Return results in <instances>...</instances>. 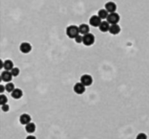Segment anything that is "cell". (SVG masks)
Listing matches in <instances>:
<instances>
[{"label": "cell", "instance_id": "19", "mask_svg": "<svg viewBox=\"0 0 149 139\" xmlns=\"http://www.w3.org/2000/svg\"><path fill=\"white\" fill-rule=\"evenodd\" d=\"M7 101H8V98L5 95L2 94L1 96H0V104L1 105H5L7 104Z\"/></svg>", "mask_w": 149, "mask_h": 139}, {"label": "cell", "instance_id": "1", "mask_svg": "<svg viewBox=\"0 0 149 139\" xmlns=\"http://www.w3.org/2000/svg\"><path fill=\"white\" fill-rule=\"evenodd\" d=\"M66 35L68 37L70 38H74L79 35V26H76V25H69L67 28H66Z\"/></svg>", "mask_w": 149, "mask_h": 139}, {"label": "cell", "instance_id": "14", "mask_svg": "<svg viewBox=\"0 0 149 139\" xmlns=\"http://www.w3.org/2000/svg\"><path fill=\"white\" fill-rule=\"evenodd\" d=\"M109 32L112 35H117L120 32V27L119 25H111L110 29H109Z\"/></svg>", "mask_w": 149, "mask_h": 139}, {"label": "cell", "instance_id": "10", "mask_svg": "<svg viewBox=\"0 0 149 139\" xmlns=\"http://www.w3.org/2000/svg\"><path fill=\"white\" fill-rule=\"evenodd\" d=\"M12 78H13L12 74L11 73V72H8V71H5V72H3L2 74H1L2 81L6 82V83H11Z\"/></svg>", "mask_w": 149, "mask_h": 139}, {"label": "cell", "instance_id": "22", "mask_svg": "<svg viewBox=\"0 0 149 139\" xmlns=\"http://www.w3.org/2000/svg\"><path fill=\"white\" fill-rule=\"evenodd\" d=\"M75 42L77 43H83V36L81 35H79L75 37Z\"/></svg>", "mask_w": 149, "mask_h": 139}, {"label": "cell", "instance_id": "24", "mask_svg": "<svg viewBox=\"0 0 149 139\" xmlns=\"http://www.w3.org/2000/svg\"><path fill=\"white\" fill-rule=\"evenodd\" d=\"M5 90H6V89L4 85H0V92H1V93H3V92L5 91Z\"/></svg>", "mask_w": 149, "mask_h": 139}, {"label": "cell", "instance_id": "4", "mask_svg": "<svg viewBox=\"0 0 149 139\" xmlns=\"http://www.w3.org/2000/svg\"><path fill=\"white\" fill-rule=\"evenodd\" d=\"M101 22H102L101 18L98 15H93L89 19V23H90L91 26H93V27H99Z\"/></svg>", "mask_w": 149, "mask_h": 139}, {"label": "cell", "instance_id": "20", "mask_svg": "<svg viewBox=\"0 0 149 139\" xmlns=\"http://www.w3.org/2000/svg\"><path fill=\"white\" fill-rule=\"evenodd\" d=\"M19 72H20L19 69L17 68V67H14V68L11 70V73L12 74L13 77H17V76L19 75Z\"/></svg>", "mask_w": 149, "mask_h": 139}, {"label": "cell", "instance_id": "18", "mask_svg": "<svg viewBox=\"0 0 149 139\" xmlns=\"http://www.w3.org/2000/svg\"><path fill=\"white\" fill-rule=\"evenodd\" d=\"M5 89L8 92H11H11L15 90V85L12 83H7V84L5 85Z\"/></svg>", "mask_w": 149, "mask_h": 139}, {"label": "cell", "instance_id": "16", "mask_svg": "<svg viewBox=\"0 0 149 139\" xmlns=\"http://www.w3.org/2000/svg\"><path fill=\"white\" fill-rule=\"evenodd\" d=\"M108 15H109V12L106 11L105 9H100L98 11V16L101 18V20L102 19H106V18H107V17H108Z\"/></svg>", "mask_w": 149, "mask_h": 139}, {"label": "cell", "instance_id": "25", "mask_svg": "<svg viewBox=\"0 0 149 139\" xmlns=\"http://www.w3.org/2000/svg\"><path fill=\"white\" fill-rule=\"evenodd\" d=\"M26 139H37V138H36V136H32V135H30V136H28Z\"/></svg>", "mask_w": 149, "mask_h": 139}, {"label": "cell", "instance_id": "6", "mask_svg": "<svg viewBox=\"0 0 149 139\" xmlns=\"http://www.w3.org/2000/svg\"><path fill=\"white\" fill-rule=\"evenodd\" d=\"M73 90H74V92L76 94L81 95V94L84 93L85 91H86V86L81 83H77V84H75V85L73 87Z\"/></svg>", "mask_w": 149, "mask_h": 139}, {"label": "cell", "instance_id": "8", "mask_svg": "<svg viewBox=\"0 0 149 139\" xmlns=\"http://www.w3.org/2000/svg\"><path fill=\"white\" fill-rule=\"evenodd\" d=\"M32 118H31V116L25 113V114H22L20 116V118H19V122L21 124H23V125H27L28 124L32 123Z\"/></svg>", "mask_w": 149, "mask_h": 139}, {"label": "cell", "instance_id": "9", "mask_svg": "<svg viewBox=\"0 0 149 139\" xmlns=\"http://www.w3.org/2000/svg\"><path fill=\"white\" fill-rule=\"evenodd\" d=\"M105 9L109 13H113L117 10V5H116V4L114 2L109 1V2H107L105 5Z\"/></svg>", "mask_w": 149, "mask_h": 139}, {"label": "cell", "instance_id": "5", "mask_svg": "<svg viewBox=\"0 0 149 139\" xmlns=\"http://www.w3.org/2000/svg\"><path fill=\"white\" fill-rule=\"evenodd\" d=\"M80 83L83 84L85 86H90L93 84V78L92 76L88 75V74H85L83 76H81L80 78Z\"/></svg>", "mask_w": 149, "mask_h": 139}, {"label": "cell", "instance_id": "3", "mask_svg": "<svg viewBox=\"0 0 149 139\" xmlns=\"http://www.w3.org/2000/svg\"><path fill=\"white\" fill-rule=\"evenodd\" d=\"M120 19V17L118 13L113 12V13H109L106 21H107L110 25H118V23Z\"/></svg>", "mask_w": 149, "mask_h": 139}, {"label": "cell", "instance_id": "11", "mask_svg": "<svg viewBox=\"0 0 149 139\" xmlns=\"http://www.w3.org/2000/svg\"><path fill=\"white\" fill-rule=\"evenodd\" d=\"M79 34L81 35H87L88 33H90V26L87 24H81L79 26Z\"/></svg>", "mask_w": 149, "mask_h": 139}, {"label": "cell", "instance_id": "15", "mask_svg": "<svg viewBox=\"0 0 149 139\" xmlns=\"http://www.w3.org/2000/svg\"><path fill=\"white\" fill-rule=\"evenodd\" d=\"M13 68H14V65H13V62L11 60L7 59L4 62V69L5 70V71L11 72Z\"/></svg>", "mask_w": 149, "mask_h": 139}, {"label": "cell", "instance_id": "12", "mask_svg": "<svg viewBox=\"0 0 149 139\" xmlns=\"http://www.w3.org/2000/svg\"><path fill=\"white\" fill-rule=\"evenodd\" d=\"M110 26L111 25L107 21H102L99 28L100 31H102V32H107V31H109Z\"/></svg>", "mask_w": 149, "mask_h": 139}, {"label": "cell", "instance_id": "13", "mask_svg": "<svg viewBox=\"0 0 149 139\" xmlns=\"http://www.w3.org/2000/svg\"><path fill=\"white\" fill-rule=\"evenodd\" d=\"M11 98H13L14 99H19L23 97V91L20 89H15L12 92H11Z\"/></svg>", "mask_w": 149, "mask_h": 139}, {"label": "cell", "instance_id": "23", "mask_svg": "<svg viewBox=\"0 0 149 139\" xmlns=\"http://www.w3.org/2000/svg\"><path fill=\"white\" fill-rule=\"evenodd\" d=\"M9 110H10V107H9V105H8L7 104H5V105H2V110H3V111L7 112V111H9Z\"/></svg>", "mask_w": 149, "mask_h": 139}, {"label": "cell", "instance_id": "2", "mask_svg": "<svg viewBox=\"0 0 149 139\" xmlns=\"http://www.w3.org/2000/svg\"><path fill=\"white\" fill-rule=\"evenodd\" d=\"M95 42V37L92 33H88L83 36V43L86 46H91Z\"/></svg>", "mask_w": 149, "mask_h": 139}, {"label": "cell", "instance_id": "21", "mask_svg": "<svg viewBox=\"0 0 149 139\" xmlns=\"http://www.w3.org/2000/svg\"><path fill=\"white\" fill-rule=\"evenodd\" d=\"M136 139H147V136L145 133H140L136 136Z\"/></svg>", "mask_w": 149, "mask_h": 139}, {"label": "cell", "instance_id": "7", "mask_svg": "<svg viewBox=\"0 0 149 139\" xmlns=\"http://www.w3.org/2000/svg\"><path fill=\"white\" fill-rule=\"evenodd\" d=\"M19 50H20V51L22 53L27 54V53H29L32 51V45L29 43H27V42H24V43H22L20 44Z\"/></svg>", "mask_w": 149, "mask_h": 139}, {"label": "cell", "instance_id": "17", "mask_svg": "<svg viewBox=\"0 0 149 139\" xmlns=\"http://www.w3.org/2000/svg\"><path fill=\"white\" fill-rule=\"evenodd\" d=\"M26 132H28L30 134L35 132V130H36V125H35V124L30 123L27 125H26Z\"/></svg>", "mask_w": 149, "mask_h": 139}]
</instances>
